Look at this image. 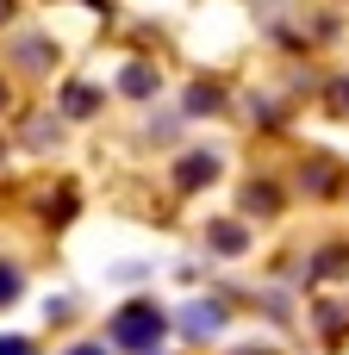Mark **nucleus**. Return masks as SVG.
<instances>
[{"mask_svg": "<svg viewBox=\"0 0 349 355\" xmlns=\"http://www.w3.org/2000/svg\"><path fill=\"white\" fill-rule=\"evenodd\" d=\"M343 268H349L343 250H325V256H318V275H343Z\"/></svg>", "mask_w": 349, "mask_h": 355, "instance_id": "obj_9", "label": "nucleus"}, {"mask_svg": "<svg viewBox=\"0 0 349 355\" xmlns=\"http://www.w3.org/2000/svg\"><path fill=\"white\" fill-rule=\"evenodd\" d=\"M162 337H169V318L150 306V300H131L125 312H112V343L131 355H156L162 349Z\"/></svg>", "mask_w": 349, "mask_h": 355, "instance_id": "obj_1", "label": "nucleus"}, {"mask_svg": "<svg viewBox=\"0 0 349 355\" xmlns=\"http://www.w3.org/2000/svg\"><path fill=\"white\" fill-rule=\"evenodd\" d=\"M62 106H69V112H75V119H87V112H94V106H100V100H94V87H81V81H75V87H69V94H62Z\"/></svg>", "mask_w": 349, "mask_h": 355, "instance_id": "obj_4", "label": "nucleus"}, {"mask_svg": "<svg viewBox=\"0 0 349 355\" xmlns=\"http://www.w3.org/2000/svg\"><path fill=\"white\" fill-rule=\"evenodd\" d=\"M0 12H6V0H0Z\"/></svg>", "mask_w": 349, "mask_h": 355, "instance_id": "obj_13", "label": "nucleus"}, {"mask_svg": "<svg viewBox=\"0 0 349 355\" xmlns=\"http://www.w3.org/2000/svg\"><path fill=\"white\" fill-rule=\"evenodd\" d=\"M212 243H219V250H244V231H237V225H212Z\"/></svg>", "mask_w": 349, "mask_h": 355, "instance_id": "obj_7", "label": "nucleus"}, {"mask_svg": "<svg viewBox=\"0 0 349 355\" xmlns=\"http://www.w3.org/2000/svg\"><path fill=\"white\" fill-rule=\"evenodd\" d=\"M0 100H6V87H0Z\"/></svg>", "mask_w": 349, "mask_h": 355, "instance_id": "obj_14", "label": "nucleus"}, {"mask_svg": "<svg viewBox=\"0 0 349 355\" xmlns=\"http://www.w3.org/2000/svg\"><path fill=\"white\" fill-rule=\"evenodd\" d=\"M212 175H219V162H212V156H187V162L175 168V181H181V187H200V181H212Z\"/></svg>", "mask_w": 349, "mask_h": 355, "instance_id": "obj_3", "label": "nucleus"}, {"mask_svg": "<svg viewBox=\"0 0 349 355\" xmlns=\"http://www.w3.org/2000/svg\"><path fill=\"white\" fill-rule=\"evenodd\" d=\"M331 106H337V119H349V75H343V81H331Z\"/></svg>", "mask_w": 349, "mask_h": 355, "instance_id": "obj_10", "label": "nucleus"}, {"mask_svg": "<svg viewBox=\"0 0 349 355\" xmlns=\"http://www.w3.org/2000/svg\"><path fill=\"white\" fill-rule=\"evenodd\" d=\"M219 324H225V306H212V300L187 306V318H181V331H187V337H212Z\"/></svg>", "mask_w": 349, "mask_h": 355, "instance_id": "obj_2", "label": "nucleus"}, {"mask_svg": "<svg viewBox=\"0 0 349 355\" xmlns=\"http://www.w3.org/2000/svg\"><path fill=\"white\" fill-rule=\"evenodd\" d=\"M12 300H19V268L0 262V306H12Z\"/></svg>", "mask_w": 349, "mask_h": 355, "instance_id": "obj_8", "label": "nucleus"}, {"mask_svg": "<svg viewBox=\"0 0 349 355\" xmlns=\"http://www.w3.org/2000/svg\"><path fill=\"white\" fill-rule=\"evenodd\" d=\"M150 87H156L150 69H125V94H150Z\"/></svg>", "mask_w": 349, "mask_h": 355, "instance_id": "obj_6", "label": "nucleus"}, {"mask_svg": "<svg viewBox=\"0 0 349 355\" xmlns=\"http://www.w3.org/2000/svg\"><path fill=\"white\" fill-rule=\"evenodd\" d=\"M244 206H250V212H275V187H269V181H262V187L250 181V193H244Z\"/></svg>", "mask_w": 349, "mask_h": 355, "instance_id": "obj_5", "label": "nucleus"}, {"mask_svg": "<svg viewBox=\"0 0 349 355\" xmlns=\"http://www.w3.org/2000/svg\"><path fill=\"white\" fill-rule=\"evenodd\" d=\"M69 355H106V349H94V343H75V349H69Z\"/></svg>", "mask_w": 349, "mask_h": 355, "instance_id": "obj_12", "label": "nucleus"}, {"mask_svg": "<svg viewBox=\"0 0 349 355\" xmlns=\"http://www.w3.org/2000/svg\"><path fill=\"white\" fill-rule=\"evenodd\" d=\"M0 355H37V349H31L25 337H0Z\"/></svg>", "mask_w": 349, "mask_h": 355, "instance_id": "obj_11", "label": "nucleus"}]
</instances>
